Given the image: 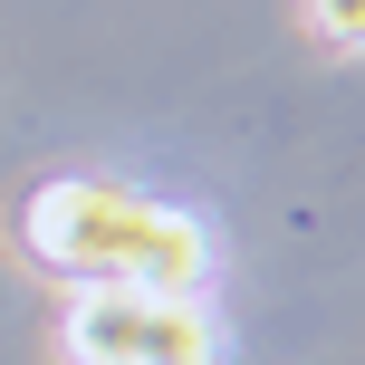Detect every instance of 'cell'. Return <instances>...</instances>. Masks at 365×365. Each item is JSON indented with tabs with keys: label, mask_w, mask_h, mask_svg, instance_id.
I'll use <instances>...</instances> for the list:
<instances>
[{
	"label": "cell",
	"mask_w": 365,
	"mask_h": 365,
	"mask_svg": "<svg viewBox=\"0 0 365 365\" xmlns=\"http://www.w3.org/2000/svg\"><path fill=\"white\" fill-rule=\"evenodd\" d=\"M29 250L77 269L87 289H145V298H202L212 279V240L202 221L164 212V202H135L115 182H48L29 192Z\"/></svg>",
	"instance_id": "6da1fadb"
},
{
	"label": "cell",
	"mask_w": 365,
	"mask_h": 365,
	"mask_svg": "<svg viewBox=\"0 0 365 365\" xmlns=\"http://www.w3.org/2000/svg\"><path fill=\"white\" fill-rule=\"evenodd\" d=\"M68 356L77 365H212L202 298H145V289H77L68 308Z\"/></svg>",
	"instance_id": "7a4b0ae2"
},
{
	"label": "cell",
	"mask_w": 365,
	"mask_h": 365,
	"mask_svg": "<svg viewBox=\"0 0 365 365\" xmlns=\"http://www.w3.org/2000/svg\"><path fill=\"white\" fill-rule=\"evenodd\" d=\"M308 19L327 48H365V0H308Z\"/></svg>",
	"instance_id": "3957f363"
}]
</instances>
